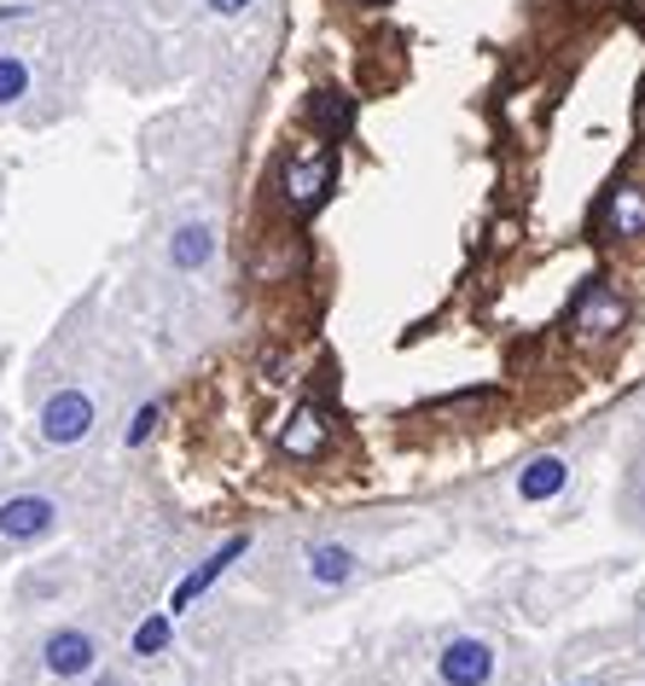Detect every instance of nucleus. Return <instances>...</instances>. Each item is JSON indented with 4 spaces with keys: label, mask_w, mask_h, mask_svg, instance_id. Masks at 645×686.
<instances>
[{
    "label": "nucleus",
    "mask_w": 645,
    "mask_h": 686,
    "mask_svg": "<svg viewBox=\"0 0 645 686\" xmlns=\"http://www.w3.org/2000/svg\"><path fill=\"white\" fill-rule=\"evenodd\" d=\"M331 181H338V158H331V146L297 151V158L286 163V175H279V198H286L291 216H315L326 205Z\"/></svg>",
    "instance_id": "nucleus-1"
},
{
    "label": "nucleus",
    "mask_w": 645,
    "mask_h": 686,
    "mask_svg": "<svg viewBox=\"0 0 645 686\" xmlns=\"http://www.w3.org/2000/svg\"><path fill=\"white\" fill-rule=\"evenodd\" d=\"M628 326V302H623V291H611L605 279H587L582 286V297H576V309H570V332H576V344H605V338H616Z\"/></svg>",
    "instance_id": "nucleus-2"
},
{
    "label": "nucleus",
    "mask_w": 645,
    "mask_h": 686,
    "mask_svg": "<svg viewBox=\"0 0 645 686\" xmlns=\"http://www.w3.org/2000/svg\"><path fill=\"white\" fill-rule=\"evenodd\" d=\"M93 430V401L82 390H53L41 401V437L53 443V448H70V443H82Z\"/></svg>",
    "instance_id": "nucleus-3"
},
{
    "label": "nucleus",
    "mask_w": 645,
    "mask_h": 686,
    "mask_svg": "<svg viewBox=\"0 0 645 686\" xmlns=\"http://www.w3.org/2000/svg\"><path fill=\"white\" fill-rule=\"evenodd\" d=\"M59 524V506L47 495H7L0 500V536L7 541H41Z\"/></svg>",
    "instance_id": "nucleus-4"
},
{
    "label": "nucleus",
    "mask_w": 645,
    "mask_h": 686,
    "mask_svg": "<svg viewBox=\"0 0 645 686\" xmlns=\"http://www.w3.org/2000/svg\"><path fill=\"white\" fill-rule=\"evenodd\" d=\"M245 547H250V536H227V541H221L210 558H204V565H198L187 581H180V588H175V599H169V617L192 612V599H198V594H210L216 581H221L227 570H234V558H245Z\"/></svg>",
    "instance_id": "nucleus-5"
},
{
    "label": "nucleus",
    "mask_w": 645,
    "mask_h": 686,
    "mask_svg": "<svg viewBox=\"0 0 645 686\" xmlns=\"http://www.w3.org/2000/svg\"><path fill=\"white\" fill-rule=\"evenodd\" d=\"M93 657H99V646H93V634H82V628H53V634H47V646H41L47 675H59V680L88 675Z\"/></svg>",
    "instance_id": "nucleus-6"
},
{
    "label": "nucleus",
    "mask_w": 645,
    "mask_h": 686,
    "mask_svg": "<svg viewBox=\"0 0 645 686\" xmlns=\"http://www.w3.org/2000/svg\"><path fill=\"white\" fill-rule=\"evenodd\" d=\"M331 443V419L326 408H315V401H302V408L286 419V430H279V454H291V460H320Z\"/></svg>",
    "instance_id": "nucleus-7"
},
{
    "label": "nucleus",
    "mask_w": 645,
    "mask_h": 686,
    "mask_svg": "<svg viewBox=\"0 0 645 686\" xmlns=\"http://www.w3.org/2000/svg\"><path fill=\"white\" fill-rule=\"evenodd\" d=\"M488 675H495V652H488L483 640H454L443 652V680L448 686H483Z\"/></svg>",
    "instance_id": "nucleus-8"
},
{
    "label": "nucleus",
    "mask_w": 645,
    "mask_h": 686,
    "mask_svg": "<svg viewBox=\"0 0 645 686\" xmlns=\"http://www.w3.org/2000/svg\"><path fill=\"white\" fill-rule=\"evenodd\" d=\"M210 250H216V233L204 221H187V227H175V239H169V262L180 274H192V268L210 262Z\"/></svg>",
    "instance_id": "nucleus-9"
},
{
    "label": "nucleus",
    "mask_w": 645,
    "mask_h": 686,
    "mask_svg": "<svg viewBox=\"0 0 645 686\" xmlns=\"http://www.w3.org/2000/svg\"><path fill=\"white\" fill-rule=\"evenodd\" d=\"M308 117L326 129V140H338V135H349V122H355V99L338 93V88H315V93H308Z\"/></svg>",
    "instance_id": "nucleus-10"
},
{
    "label": "nucleus",
    "mask_w": 645,
    "mask_h": 686,
    "mask_svg": "<svg viewBox=\"0 0 645 686\" xmlns=\"http://www.w3.org/2000/svg\"><path fill=\"white\" fill-rule=\"evenodd\" d=\"M605 221H611V233H623V239H645V187H616L611 205H605Z\"/></svg>",
    "instance_id": "nucleus-11"
},
{
    "label": "nucleus",
    "mask_w": 645,
    "mask_h": 686,
    "mask_svg": "<svg viewBox=\"0 0 645 686\" xmlns=\"http://www.w3.org/2000/svg\"><path fill=\"white\" fill-rule=\"evenodd\" d=\"M564 477H570V471H564V460H553V454H547V460L524 466L518 489H524V500H553V495L564 489Z\"/></svg>",
    "instance_id": "nucleus-12"
},
{
    "label": "nucleus",
    "mask_w": 645,
    "mask_h": 686,
    "mask_svg": "<svg viewBox=\"0 0 645 686\" xmlns=\"http://www.w3.org/2000/svg\"><path fill=\"white\" fill-rule=\"evenodd\" d=\"M349 570H355V558H349V547H315L308 553V576L315 581H349Z\"/></svg>",
    "instance_id": "nucleus-13"
},
{
    "label": "nucleus",
    "mask_w": 645,
    "mask_h": 686,
    "mask_svg": "<svg viewBox=\"0 0 645 686\" xmlns=\"http://www.w3.org/2000/svg\"><path fill=\"white\" fill-rule=\"evenodd\" d=\"M169 634H175V617H169V612L146 617V623L135 628V657H158V652L169 646Z\"/></svg>",
    "instance_id": "nucleus-14"
},
{
    "label": "nucleus",
    "mask_w": 645,
    "mask_h": 686,
    "mask_svg": "<svg viewBox=\"0 0 645 686\" xmlns=\"http://www.w3.org/2000/svg\"><path fill=\"white\" fill-rule=\"evenodd\" d=\"M23 93H30V64L12 59V53H0V106H18Z\"/></svg>",
    "instance_id": "nucleus-15"
},
{
    "label": "nucleus",
    "mask_w": 645,
    "mask_h": 686,
    "mask_svg": "<svg viewBox=\"0 0 645 686\" xmlns=\"http://www.w3.org/2000/svg\"><path fill=\"white\" fill-rule=\"evenodd\" d=\"M158 419H163V401H146V408L135 414V425H128V448H146V437H151V430H158Z\"/></svg>",
    "instance_id": "nucleus-16"
},
{
    "label": "nucleus",
    "mask_w": 645,
    "mask_h": 686,
    "mask_svg": "<svg viewBox=\"0 0 645 686\" xmlns=\"http://www.w3.org/2000/svg\"><path fill=\"white\" fill-rule=\"evenodd\" d=\"M250 0H210V12H221V18H234V12H245Z\"/></svg>",
    "instance_id": "nucleus-17"
},
{
    "label": "nucleus",
    "mask_w": 645,
    "mask_h": 686,
    "mask_svg": "<svg viewBox=\"0 0 645 686\" xmlns=\"http://www.w3.org/2000/svg\"><path fill=\"white\" fill-rule=\"evenodd\" d=\"M639 23H645V0H639Z\"/></svg>",
    "instance_id": "nucleus-18"
},
{
    "label": "nucleus",
    "mask_w": 645,
    "mask_h": 686,
    "mask_svg": "<svg viewBox=\"0 0 645 686\" xmlns=\"http://www.w3.org/2000/svg\"><path fill=\"white\" fill-rule=\"evenodd\" d=\"M360 7H378V0H360Z\"/></svg>",
    "instance_id": "nucleus-19"
},
{
    "label": "nucleus",
    "mask_w": 645,
    "mask_h": 686,
    "mask_svg": "<svg viewBox=\"0 0 645 686\" xmlns=\"http://www.w3.org/2000/svg\"><path fill=\"white\" fill-rule=\"evenodd\" d=\"M106 686H111V680H106Z\"/></svg>",
    "instance_id": "nucleus-20"
}]
</instances>
